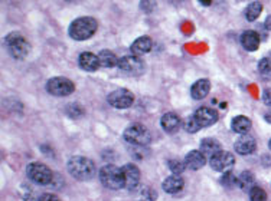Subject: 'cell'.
<instances>
[{
    "label": "cell",
    "mask_w": 271,
    "mask_h": 201,
    "mask_svg": "<svg viewBox=\"0 0 271 201\" xmlns=\"http://www.w3.org/2000/svg\"><path fill=\"white\" fill-rule=\"evenodd\" d=\"M250 200L251 201H267V193L261 188V187H257L254 185L250 191Z\"/></svg>",
    "instance_id": "obj_28"
},
{
    "label": "cell",
    "mask_w": 271,
    "mask_h": 201,
    "mask_svg": "<svg viewBox=\"0 0 271 201\" xmlns=\"http://www.w3.org/2000/svg\"><path fill=\"white\" fill-rule=\"evenodd\" d=\"M269 148H270V150H271V139H270V141H269Z\"/></svg>",
    "instance_id": "obj_39"
},
{
    "label": "cell",
    "mask_w": 271,
    "mask_h": 201,
    "mask_svg": "<svg viewBox=\"0 0 271 201\" xmlns=\"http://www.w3.org/2000/svg\"><path fill=\"white\" fill-rule=\"evenodd\" d=\"M234 163H235V157L228 151H220L215 155H212L209 160V164H211L212 169H215L218 172L229 171L231 167L234 166Z\"/></svg>",
    "instance_id": "obj_9"
},
{
    "label": "cell",
    "mask_w": 271,
    "mask_h": 201,
    "mask_svg": "<svg viewBox=\"0 0 271 201\" xmlns=\"http://www.w3.org/2000/svg\"><path fill=\"white\" fill-rule=\"evenodd\" d=\"M220 141H217V139H214V138H205V139L201 141V152H202L205 157H206V155L212 157V155H215V154L220 152Z\"/></svg>",
    "instance_id": "obj_22"
},
{
    "label": "cell",
    "mask_w": 271,
    "mask_h": 201,
    "mask_svg": "<svg viewBox=\"0 0 271 201\" xmlns=\"http://www.w3.org/2000/svg\"><path fill=\"white\" fill-rule=\"evenodd\" d=\"M101 184L108 190H121L124 188V175L123 169L116 167L114 164H107L98 172Z\"/></svg>",
    "instance_id": "obj_3"
},
{
    "label": "cell",
    "mask_w": 271,
    "mask_h": 201,
    "mask_svg": "<svg viewBox=\"0 0 271 201\" xmlns=\"http://www.w3.org/2000/svg\"><path fill=\"white\" fill-rule=\"evenodd\" d=\"M255 177L251 171H244L238 177V187L244 191H250L254 187Z\"/></svg>",
    "instance_id": "obj_24"
},
{
    "label": "cell",
    "mask_w": 271,
    "mask_h": 201,
    "mask_svg": "<svg viewBox=\"0 0 271 201\" xmlns=\"http://www.w3.org/2000/svg\"><path fill=\"white\" fill-rule=\"evenodd\" d=\"M153 46V40L152 37H149V36H141V37H137L135 42L132 43V46H130V52H132V55H135V56H141V55H144V53H149L150 50H152Z\"/></svg>",
    "instance_id": "obj_15"
},
{
    "label": "cell",
    "mask_w": 271,
    "mask_h": 201,
    "mask_svg": "<svg viewBox=\"0 0 271 201\" xmlns=\"http://www.w3.org/2000/svg\"><path fill=\"white\" fill-rule=\"evenodd\" d=\"M264 26H266V29H267V31H271V16L267 17V20H266Z\"/></svg>",
    "instance_id": "obj_36"
},
{
    "label": "cell",
    "mask_w": 271,
    "mask_h": 201,
    "mask_svg": "<svg viewBox=\"0 0 271 201\" xmlns=\"http://www.w3.org/2000/svg\"><path fill=\"white\" fill-rule=\"evenodd\" d=\"M78 65L83 70L87 72H95L100 67V61L98 56L91 53V52H83L78 58Z\"/></svg>",
    "instance_id": "obj_14"
},
{
    "label": "cell",
    "mask_w": 271,
    "mask_h": 201,
    "mask_svg": "<svg viewBox=\"0 0 271 201\" xmlns=\"http://www.w3.org/2000/svg\"><path fill=\"white\" fill-rule=\"evenodd\" d=\"M231 128H232V131L237 133V134H247V133L250 131V128H251V119L244 117V115H238V117H235L232 119Z\"/></svg>",
    "instance_id": "obj_21"
},
{
    "label": "cell",
    "mask_w": 271,
    "mask_h": 201,
    "mask_svg": "<svg viewBox=\"0 0 271 201\" xmlns=\"http://www.w3.org/2000/svg\"><path fill=\"white\" fill-rule=\"evenodd\" d=\"M163 190L168 193V194H178V193H181L182 190H183V187H185V181H183V178L181 177V175H169L165 181H163Z\"/></svg>",
    "instance_id": "obj_17"
},
{
    "label": "cell",
    "mask_w": 271,
    "mask_h": 201,
    "mask_svg": "<svg viewBox=\"0 0 271 201\" xmlns=\"http://www.w3.org/2000/svg\"><path fill=\"white\" fill-rule=\"evenodd\" d=\"M123 136H124V141L133 147H147L152 142V135L149 133V130L141 124H133L127 127Z\"/></svg>",
    "instance_id": "obj_4"
},
{
    "label": "cell",
    "mask_w": 271,
    "mask_h": 201,
    "mask_svg": "<svg viewBox=\"0 0 271 201\" xmlns=\"http://www.w3.org/2000/svg\"><path fill=\"white\" fill-rule=\"evenodd\" d=\"M157 193L153 190L152 187H143L138 193V201H156Z\"/></svg>",
    "instance_id": "obj_27"
},
{
    "label": "cell",
    "mask_w": 271,
    "mask_h": 201,
    "mask_svg": "<svg viewBox=\"0 0 271 201\" xmlns=\"http://www.w3.org/2000/svg\"><path fill=\"white\" fill-rule=\"evenodd\" d=\"M68 172L80 180V181H88L91 178H94V175L97 174V168L95 164L90 160V158H85V157H80V155H75L72 157L67 164Z\"/></svg>",
    "instance_id": "obj_1"
},
{
    "label": "cell",
    "mask_w": 271,
    "mask_h": 201,
    "mask_svg": "<svg viewBox=\"0 0 271 201\" xmlns=\"http://www.w3.org/2000/svg\"><path fill=\"white\" fill-rule=\"evenodd\" d=\"M107 100L111 106L117 108V109H126V108H130L135 102V95L132 91L129 89H116L113 91L108 97H107Z\"/></svg>",
    "instance_id": "obj_8"
},
{
    "label": "cell",
    "mask_w": 271,
    "mask_h": 201,
    "mask_svg": "<svg viewBox=\"0 0 271 201\" xmlns=\"http://www.w3.org/2000/svg\"><path fill=\"white\" fill-rule=\"evenodd\" d=\"M183 128H185V131L189 133V134H195V133H198V131L201 130V125L198 124V121L195 119L193 115H190V117H187L186 121L183 122Z\"/></svg>",
    "instance_id": "obj_29"
},
{
    "label": "cell",
    "mask_w": 271,
    "mask_h": 201,
    "mask_svg": "<svg viewBox=\"0 0 271 201\" xmlns=\"http://www.w3.org/2000/svg\"><path fill=\"white\" fill-rule=\"evenodd\" d=\"M235 151H237L239 155H248V154H253L257 147V142H255L254 136L250 134L241 135L235 141Z\"/></svg>",
    "instance_id": "obj_13"
},
{
    "label": "cell",
    "mask_w": 271,
    "mask_h": 201,
    "mask_svg": "<svg viewBox=\"0 0 271 201\" xmlns=\"http://www.w3.org/2000/svg\"><path fill=\"white\" fill-rule=\"evenodd\" d=\"M168 167L170 168V171H172L175 175H179V174H182V172L185 171L186 164H185L183 161L175 158V160H169V161H168Z\"/></svg>",
    "instance_id": "obj_30"
},
{
    "label": "cell",
    "mask_w": 271,
    "mask_h": 201,
    "mask_svg": "<svg viewBox=\"0 0 271 201\" xmlns=\"http://www.w3.org/2000/svg\"><path fill=\"white\" fill-rule=\"evenodd\" d=\"M264 119H266L267 122H270V124H271V111H269V112H267V114L264 115Z\"/></svg>",
    "instance_id": "obj_37"
},
{
    "label": "cell",
    "mask_w": 271,
    "mask_h": 201,
    "mask_svg": "<svg viewBox=\"0 0 271 201\" xmlns=\"http://www.w3.org/2000/svg\"><path fill=\"white\" fill-rule=\"evenodd\" d=\"M46 91L53 97H68L75 91V85L71 79L64 76H56L48 81Z\"/></svg>",
    "instance_id": "obj_7"
},
{
    "label": "cell",
    "mask_w": 271,
    "mask_h": 201,
    "mask_svg": "<svg viewBox=\"0 0 271 201\" xmlns=\"http://www.w3.org/2000/svg\"><path fill=\"white\" fill-rule=\"evenodd\" d=\"M117 67H120V70L130 75H141L144 72V62L135 55L123 56L121 59H119Z\"/></svg>",
    "instance_id": "obj_10"
},
{
    "label": "cell",
    "mask_w": 271,
    "mask_h": 201,
    "mask_svg": "<svg viewBox=\"0 0 271 201\" xmlns=\"http://www.w3.org/2000/svg\"><path fill=\"white\" fill-rule=\"evenodd\" d=\"M26 175L31 181H34L38 185L51 184L53 180L51 168L46 167L45 164L41 163H32L26 167Z\"/></svg>",
    "instance_id": "obj_6"
},
{
    "label": "cell",
    "mask_w": 271,
    "mask_h": 201,
    "mask_svg": "<svg viewBox=\"0 0 271 201\" xmlns=\"http://www.w3.org/2000/svg\"><path fill=\"white\" fill-rule=\"evenodd\" d=\"M97 56H98V61H100V67H117V64H119V59L116 58V55L111 50H101Z\"/></svg>",
    "instance_id": "obj_23"
},
{
    "label": "cell",
    "mask_w": 271,
    "mask_h": 201,
    "mask_svg": "<svg viewBox=\"0 0 271 201\" xmlns=\"http://www.w3.org/2000/svg\"><path fill=\"white\" fill-rule=\"evenodd\" d=\"M160 125H162V128L166 131V133H169V134H173V133H176L178 130H179V127H181V119L179 117L175 114V112H168V114H165L162 119H160Z\"/></svg>",
    "instance_id": "obj_19"
},
{
    "label": "cell",
    "mask_w": 271,
    "mask_h": 201,
    "mask_svg": "<svg viewBox=\"0 0 271 201\" xmlns=\"http://www.w3.org/2000/svg\"><path fill=\"white\" fill-rule=\"evenodd\" d=\"M41 201H61L55 194H44Z\"/></svg>",
    "instance_id": "obj_34"
},
{
    "label": "cell",
    "mask_w": 271,
    "mask_h": 201,
    "mask_svg": "<svg viewBox=\"0 0 271 201\" xmlns=\"http://www.w3.org/2000/svg\"><path fill=\"white\" fill-rule=\"evenodd\" d=\"M221 184L226 187V188H232L234 185H238V178L231 171H226L224 174V177L221 178Z\"/></svg>",
    "instance_id": "obj_31"
},
{
    "label": "cell",
    "mask_w": 271,
    "mask_h": 201,
    "mask_svg": "<svg viewBox=\"0 0 271 201\" xmlns=\"http://www.w3.org/2000/svg\"><path fill=\"white\" fill-rule=\"evenodd\" d=\"M258 73L263 81H271V61L269 58H263L258 62Z\"/></svg>",
    "instance_id": "obj_26"
},
{
    "label": "cell",
    "mask_w": 271,
    "mask_h": 201,
    "mask_svg": "<svg viewBox=\"0 0 271 201\" xmlns=\"http://www.w3.org/2000/svg\"><path fill=\"white\" fill-rule=\"evenodd\" d=\"M261 161H263V166L264 167H270L271 166V157H269V155H263Z\"/></svg>",
    "instance_id": "obj_35"
},
{
    "label": "cell",
    "mask_w": 271,
    "mask_h": 201,
    "mask_svg": "<svg viewBox=\"0 0 271 201\" xmlns=\"http://www.w3.org/2000/svg\"><path fill=\"white\" fill-rule=\"evenodd\" d=\"M209 91H211V82L208 79H199V81H196L195 84L192 85L190 95H192L193 100H203L209 94Z\"/></svg>",
    "instance_id": "obj_20"
},
{
    "label": "cell",
    "mask_w": 271,
    "mask_h": 201,
    "mask_svg": "<svg viewBox=\"0 0 271 201\" xmlns=\"http://www.w3.org/2000/svg\"><path fill=\"white\" fill-rule=\"evenodd\" d=\"M193 117L198 121V124L201 125V128H206V127L214 125L218 121V112L214 108L201 106L199 109H196V112L193 114Z\"/></svg>",
    "instance_id": "obj_11"
},
{
    "label": "cell",
    "mask_w": 271,
    "mask_h": 201,
    "mask_svg": "<svg viewBox=\"0 0 271 201\" xmlns=\"http://www.w3.org/2000/svg\"><path fill=\"white\" fill-rule=\"evenodd\" d=\"M65 112H67L71 118H78L84 114V109H83V106H80V105H77V103H71V105H68L67 106Z\"/></svg>",
    "instance_id": "obj_32"
},
{
    "label": "cell",
    "mask_w": 271,
    "mask_h": 201,
    "mask_svg": "<svg viewBox=\"0 0 271 201\" xmlns=\"http://www.w3.org/2000/svg\"><path fill=\"white\" fill-rule=\"evenodd\" d=\"M199 3H201V4H203V6H209V4H211V3H212V1H205V0H201V1H199Z\"/></svg>",
    "instance_id": "obj_38"
},
{
    "label": "cell",
    "mask_w": 271,
    "mask_h": 201,
    "mask_svg": "<svg viewBox=\"0 0 271 201\" xmlns=\"http://www.w3.org/2000/svg\"><path fill=\"white\" fill-rule=\"evenodd\" d=\"M241 45L242 48L248 52H254L260 48V42H261V37L260 34L254 32V31H247L241 34Z\"/></svg>",
    "instance_id": "obj_16"
},
{
    "label": "cell",
    "mask_w": 271,
    "mask_h": 201,
    "mask_svg": "<svg viewBox=\"0 0 271 201\" xmlns=\"http://www.w3.org/2000/svg\"><path fill=\"white\" fill-rule=\"evenodd\" d=\"M98 29V23L94 17L91 16H83L75 19L71 25H69V29H68V34L69 36L74 39V40H87L90 39L92 34L97 32Z\"/></svg>",
    "instance_id": "obj_2"
},
{
    "label": "cell",
    "mask_w": 271,
    "mask_h": 201,
    "mask_svg": "<svg viewBox=\"0 0 271 201\" xmlns=\"http://www.w3.org/2000/svg\"><path fill=\"white\" fill-rule=\"evenodd\" d=\"M185 164H186L187 168H190V169H193V171L201 169V168L206 164V157L203 155L201 151H190L186 157H185Z\"/></svg>",
    "instance_id": "obj_18"
},
{
    "label": "cell",
    "mask_w": 271,
    "mask_h": 201,
    "mask_svg": "<svg viewBox=\"0 0 271 201\" xmlns=\"http://www.w3.org/2000/svg\"><path fill=\"white\" fill-rule=\"evenodd\" d=\"M123 169L124 175V188L127 190H136L140 183V169L135 164H126Z\"/></svg>",
    "instance_id": "obj_12"
},
{
    "label": "cell",
    "mask_w": 271,
    "mask_h": 201,
    "mask_svg": "<svg viewBox=\"0 0 271 201\" xmlns=\"http://www.w3.org/2000/svg\"><path fill=\"white\" fill-rule=\"evenodd\" d=\"M4 43H6L9 53L15 59H25L28 56V53L31 52V45L28 43V40L17 32L7 34L4 39Z\"/></svg>",
    "instance_id": "obj_5"
},
{
    "label": "cell",
    "mask_w": 271,
    "mask_h": 201,
    "mask_svg": "<svg viewBox=\"0 0 271 201\" xmlns=\"http://www.w3.org/2000/svg\"><path fill=\"white\" fill-rule=\"evenodd\" d=\"M263 102L271 108V89H266L263 94Z\"/></svg>",
    "instance_id": "obj_33"
},
{
    "label": "cell",
    "mask_w": 271,
    "mask_h": 201,
    "mask_svg": "<svg viewBox=\"0 0 271 201\" xmlns=\"http://www.w3.org/2000/svg\"><path fill=\"white\" fill-rule=\"evenodd\" d=\"M261 12H263V4L260 1H253L245 9V19L248 22H254L255 19L261 15Z\"/></svg>",
    "instance_id": "obj_25"
}]
</instances>
